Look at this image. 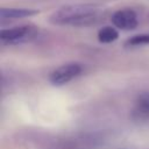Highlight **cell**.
Returning <instances> with one entry per match:
<instances>
[{"mask_svg":"<svg viewBox=\"0 0 149 149\" xmlns=\"http://www.w3.org/2000/svg\"><path fill=\"white\" fill-rule=\"evenodd\" d=\"M101 8L93 3H77L64 6L55 10L50 16V22L59 26L85 27L99 20Z\"/></svg>","mask_w":149,"mask_h":149,"instance_id":"cell-1","label":"cell"},{"mask_svg":"<svg viewBox=\"0 0 149 149\" xmlns=\"http://www.w3.org/2000/svg\"><path fill=\"white\" fill-rule=\"evenodd\" d=\"M37 34V28L30 24L17 26L0 31V41L3 44H20L33 40Z\"/></svg>","mask_w":149,"mask_h":149,"instance_id":"cell-2","label":"cell"},{"mask_svg":"<svg viewBox=\"0 0 149 149\" xmlns=\"http://www.w3.org/2000/svg\"><path fill=\"white\" fill-rule=\"evenodd\" d=\"M81 70H83V68L80 64L68 63V64H64V65L57 68L56 70H54L49 76V80L54 85H64V84L71 81L77 76H79Z\"/></svg>","mask_w":149,"mask_h":149,"instance_id":"cell-3","label":"cell"},{"mask_svg":"<svg viewBox=\"0 0 149 149\" xmlns=\"http://www.w3.org/2000/svg\"><path fill=\"white\" fill-rule=\"evenodd\" d=\"M112 23L122 30H132L135 29L139 24L137 21V15L133 9L129 8H123L114 12L111 17Z\"/></svg>","mask_w":149,"mask_h":149,"instance_id":"cell-4","label":"cell"},{"mask_svg":"<svg viewBox=\"0 0 149 149\" xmlns=\"http://www.w3.org/2000/svg\"><path fill=\"white\" fill-rule=\"evenodd\" d=\"M40 10L38 9H33V8H6L2 7L0 9V17L3 19H22V17H28L37 14Z\"/></svg>","mask_w":149,"mask_h":149,"instance_id":"cell-5","label":"cell"},{"mask_svg":"<svg viewBox=\"0 0 149 149\" xmlns=\"http://www.w3.org/2000/svg\"><path fill=\"white\" fill-rule=\"evenodd\" d=\"M119 37V33L115 28L111 27V26H105L102 27L99 31H98V40L101 43H111L114 42L115 40H118Z\"/></svg>","mask_w":149,"mask_h":149,"instance_id":"cell-6","label":"cell"},{"mask_svg":"<svg viewBox=\"0 0 149 149\" xmlns=\"http://www.w3.org/2000/svg\"><path fill=\"white\" fill-rule=\"evenodd\" d=\"M146 44H149V34L135 35L126 42L127 47H139V45H146Z\"/></svg>","mask_w":149,"mask_h":149,"instance_id":"cell-7","label":"cell"},{"mask_svg":"<svg viewBox=\"0 0 149 149\" xmlns=\"http://www.w3.org/2000/svg\"><path fill=\"white\" fill-rule=\"evenodd\" d=\"M137 105L140 111L144 112V113H149V93H143L139 97L137 100Z\"/></svg>","mask_w":149,"mask_h":149,"instance_id":"cell-8","label":"cell"}]
</instances>
